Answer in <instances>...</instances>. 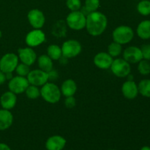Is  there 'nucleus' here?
<instances>
[{
    "label": "nucleus",
    "instance_id": "1",
    "mask_svg": "<svg viewBox=\"0 0 150 150\" xmlns=\"http://www.w3.org/2000/svg\"><path fill=\"white\" fill-rule=\"evenodd\" d=\"M107 23L106 16L100 12L94 11L86 16V30L92 36H99L103 33L107 27Z\"/></svg>",
    "mask_w": 150,
    "mask_h": 150
},
{
    "label": "nucleus",
    "instance_id": "2",
    "mask_svg": "<svg viewBox=\"0 0 150 150\" xmlns=\"http://www.w3.org/2000/svg\"><path fill=\"white\" fill-rule=\"evenodd\" d=\"M61 90L54 83H45L40 89V95L46 102L56 103L61 98Z\"/></svg>",
    "mask_w": 150,
    "mask_h": 150
},
{
    "label": "nucleus",
    "instance_id": "3",
    "mask_svg": "<svg viewBox=\"0 0 150 150\" xmlns=\"http://www.w3.org/2000/svg\"><path fill=\"white\" fill-rule=\"evenodd\" d=\"M112 36L114 42L122 45L128 43L133 40L134 32L133 29L130 26H120L114 29Z\"/></svg>",
    "mask_w": 150,
    "mask_h": 150
},
{
    "label": "nucleus",
    "instance_id": "4",
    "mask_svg": "<svg viewBox=\"0 0 150 150\" xmlns=\"http://www.w3.org/2000/svg\"><path fill=\"white\" fill-rule=\"evenodd\" d=\"M86 17L81 11H72L66 18L69 27L73 30H81L86 27Z\"/></svg>",
    "mask_w": 150,
    "mask_h": 150
},
{
    "label": "nucleus",
    "instance_id": "5",
    "mask_svg": "<svg viewBox=\"0 0 150 150\" xmlns=\"http://www.w3.org/2000/svg\"><path fill=\"white\" fill-rule=\"evenodd\" d=\"M110 67L114 76L119 78L127 77L130 75L131 71L130 63L127 62L124 59L119 58L113 60V62Z\"/></svg>",
    "mask_w": 150,
    "mask_h": 150
},
{
    "label": "nucleus",
    "instance_id": "6",
    "mask_svg": "<svg viewBox=\"0 0 150 150\" xmlns=\"http://www.w3.org/2000/svg\"><path fill=\"white\" fill-rule=\"evenodd\" d=\"M18 64V57L13 53L4 54L0 59V70L4 73H11Z\"/></svg>",
    "mask_w": 150,
    "mask_h": 150
},
{
    "label": "nucleus",
    "instance_id": "7",
    "mask_svg": "<svg viewBox=\"0 0 150 150\" xmlns=\"http://www.w3.org/2000/svg\"><path fill=\"white\" fill-rule=\"evenodd\" d=\"M61 48L63 57L70 59L76 57L80 54L81 51V45L76 40H69L62 44Z\"/></svg>",
    "mask_w": 150,
    "mask_h": 150
},
{
    "label": "nucleus",
    "instance_id": "8",
    "mask_svg": "<svg viewBox=\"0 0 150 150\" xmlns=\"http://www.w3.org/2000/svg\"><path fill=\"white\" fill-rule=\"evenodd\" d=\"M29 81L27 79L23 76H18L13 77L9 81L8 88L10 91L15 93L16 95L21 94L25 92L26 88L29 86Z\"/></svg>",
    "mask_w": 150,
    "mask_h": 150
},
{
    "label": "nucleus",
    "instance_id": "9",
    "mask_svg": "<svg viewBox=\"0 0 150 150\" xmlns=\"http://www.w3.org/2000/svg\"><path fill=\"white\" fill-rule=\"evenodd\" d=\"M49 79L48 73L43 71L40 69L33 70L27 75V80L31 85L40 86L47 83Z\"/></svg>",
    "mask_w": 150,
    "mask_h": 150
},
{
    "label": "nucleus",
    "instance_id": "10",
    "mask_svg": "<svg viewBox=\"0 0 150 150\" xmlns=\"http://www.w3.org/2000/svg\"><path fill=\"white\" fill-rule=\"evenodd\" d=\"M45 40V35L42 31L35 29L26 35L25 41L29 47H37L41 45Z\"/></svg>",
    "mask_w": 150,
    "mask_h": 150
},
{
    "label": "nucleus",
    "instance_id": "11",
    "mask_svg": "<svg viewBox=\"0 0 150 150\" xmlns=\"http://www.w3.org/2000/svg\"><path fill=\"white\" fill-rule=\"evenodd\" d=\"M28 20L29 23L35 29L42 28L45 24V18L43 13L38 9H32L28 13Z\"/></svg>",
    "mask_w": 150,
    "mask_h": 150
},
{
    "label": "nucleus",
    "instance_id": "12",
    "mask_svg": "<svg viewBox=\"0 0 150 150\" xmlns=\"http://www.w3.org/2000/svg\"><path fill=\"white\" fill-rule=\"evenodd\" d=\"M123 57L125 60L131 64L139 63L143 59L141 48L136 46L127 47L123 53Z\"/></svg>",
    "mask_w": 150,
    "mask_h": 150
},
{
    "label": "nucleus",
    "instance_id": "13",
    "mask_svg": "<svg viewBox=\"0 0 150 150\" xmlns=\"http://www.w3.org/2000/svg\"><path fill=\"white\" fill-rule=\"evenodd\" d=\"M18 58L20 59L22 63L30 66L34 64L37 59L36 53L31 48H19L18 50Z\"/></svg>",
    "mask_w": 150,
    "mask_h": 150
},
{
    "label": "nucleus",
    "instance_id": "14",
    "mask_svg": "<svg viewBox=\"0 0 150 150\" xmlns=\"http://www.w3.org/2000/svg\"><path fill=\"white\" fill-rule=\"evenodd\" d=\"M66 139L61 136H53L45 142L47 150H62L66 145Z\"/></svg>",
    "mask_w": 150,
    "mask_h": 150
},
{
    "label": "nucleus",
    "instance_id": "15",
    "mask_svg": "<svg viewBox=\"0 0 150 150\" xmlns=\"http://www.w3.org/2000/svg\"><path fill=\"white\" fill-rule=\"evenodd\" d=\"M122 92L123 95L127 99H135L139 94L138 85L133 81H127L123 83L122 86Z\"/></svg>",
    "mask_w": 150,
    "mask_h": 150
},
{
    "label": "nucleus",
    "instance_id": "16",
    "mask_svg": "<svg viewBox=\"0 0 150 150\" xmlns=\"http://www.w3.org/2000/svg\"><path fill=\"white\" fill-rule=\"evenodd\" d=\"M113 62V58L108 53H98L94 57V63L100 69H108Z\"/></svg>",
    "mask_w": 150,
    "mask_h": 150
},
{
    "label": "nucleus",
    "instance_id": "17",
    "mask_svg": "<svg viewBox=\"0 0 150 150\" xmlns=\"http://www.w3.org/2000/svg\"><path fill=\"white\" fill-rule=\"evenodd\" d=\"M16 102H17L16 95L11 91H7L3 93L0 98V104L4 109H12L16 106Z\"/></svg>",
    "mask_w": 150,
    "mask_h": 150
},
{
    "label": "nucleus",
    "instance_id": "18",
    "mask_svg": "<svg viewBox=\"0 0 150 150\" xmlns=\"http://www.w3.org/2000/svg\"><path fill=\"white\" fill-rule=\"evenodd\" d=\"M13 122V114L9 110L0 109V131H3L11 127Z\"/></svg>",
    "mask_w": 150,
    "mask_h": 150
},
{
    "label": "nucleus",
    "instance_id": "19",
    "mask_svg": "<svg viewBox=\"0 0 150 150\" xmlns=\"http://www.w3.org/2000/svg\"><path fill=\"white\" fill-rule=\"evenodd\" d=\"M77 90L76 83L73 79H67L62 83L61 86V93L65 97L73 96Z\"/></svg>",
    "mask_w": 150,
    "mask_h": 150
},
{
    "label": "nucleus",
    "instance_id": "20",
    "mask_svg": "<svg viewBox=\"0 0 150 150\" xmlns=\"http://www.w3.org/2000/svg\"><path fill=\"white\" fill-rule=\"evenodd\" d=\"M138 36L143 40L150 38V20H144L141 22L136 29Z\"/></svg>",
    "mask_w": 150,
    "mask_h": 150
},
{
    "label": "nucleus",
    "instance_id": "21",
    "mask_svg": "<svg viewBox=\"0 0 150 150\" xmlns=\"http://www.w3.org/2000/svg\"><path fill=\"white\" fill-rule=\"evenodd\" d=\"M38 66H39L40 69L43 71L46 72V73H49L53 69V62L52 59L48 57V55H41L40 57L38 58Z\"/></svg>",
    "mask_w": 150,
    "mask_h": 150
},
{
    "label": "nucleus",
    "instance_id": "22",
    "mask_svg": "<svg viewBox=\"0 0 150 150\" xmlns=\"http://www.w3.org/2000/svg\"><path fill=\"white\" fill-rule=\"evenodd\" d=\"M100 7V0H85V6L82 8L81 12L87 16L90 13L96 11Z\"/></svg>",
    "mask_w": 150,
    "mask_h": 150
},
{
    "label": "nucleus",
    "instance_id": "23",
    "mask_svg": "<svg viewBox=\"0 0 150 150\" xmlns=\"http://www.w3.org/2000/svg\"><path fill=\"white\" fill-rule=\"evenodd\" d=\"M48 56L52 60H58L61 58L62 56V48L56 44H52L48 47L47 49Z\"/></svg>",
    "mask_w": 150,
    "mask_h": 150
},
{
    "label": "nucleus",
    "instance_id": "24",
    "mask_svg": "<svg viewBox=\"0 0 150 150\" xmlns=\"http://www.w3.org/2000/svg\"><path fill=\"white\" fill-rule=\"evenodd\" d=\"M139 93L144 97L150 98V79H144L138 85Z\"/></svg>",
    "mask_w": 150,
    "mask_h": 150
},
{
    "label": "nucleus",
    "instance_id": "25",
    "mask_svg": "<svg viewBox=\"0 0 150 150\" xmlns=\"http://www.w3.org/2000/svg\"><path fill=\"white\" fill-rule=\"evenodd\" d=\"M137 10L142 16L150 15V1L142 0L137 4Z\"/></svg>",
    "mask_w": 150,
    "mask_h": 150
},
{
    "label": "nucleus",
    "instance_id": "26",
    "mask_svg": "<svg viewBox=\"0 0 150 150\" xmlns=\"http://www.w3.org/2000/svg\"><path fill=\"white\" fill-rule=\"evenodd\" d=\"M24 92L26 93V97L32 100L37 99L40 95V90L38 89V86L35 85H29Z\"/></svg>",
    "mask_w": 150,
    "mask_h": 150
},
{
    "label": "nucleus",
    "instance_id": "27",
    "mask_svg": "<svg viewBox=\"0 0 150 150\" xmlns=\"http://www.w3.org/2000/svg\"><path fill=\"white\" fill-rule=\"evenodd\" d=\"M122 47L121 44L118 42H113L112 43L110 44L108 47V54L112 57H118L122 53Z\"/></svg>",
    "mask_w": 150,
    "mask_h": 150
},
{
    "label": "nucleus",
    "instance_id": "28",
    "mask_svg": "<svg viewBox=\"0 0 150 150\" xmlns=\"http://www.w3.org/2000/svg\"><path fill=\"white\" fill-rule=\"evenodd\" d=\"M138 70L143 76H146L150 73V63L148 60H141L138 65Z\"/></svg>",
    "mask_w": 150,
    "mask_h": 150
},
{
    "label": "nucleus",
    "instance_id": "29",
    "mask_svg": "<svg viewBox=\"0 0 150 150\" xmlns=\"http://www.w3.org/2000/svg\"><path fill=\"white\" fill-rule=\"evenodd\" d=\"M15 70H16V73H17V74L18 75V76H23V77L27 76V75L29 74V73L30 72L29 66L24 64V63H21V64H18Z\"/></svg>",
    "mask_w": 150,
    "mask_h": 150
},
{
    "label": "nucleus",
    "instance_id": "30",
    "mask_svg": "<svg viewBox=\"0 0 150 150\" xmlns=\"http://www.w3.org/2000/svg\"><path fill=\"white\" fill-rule=\"evenodd\" d=\"M66 5L71 11H77L81 7V0H67Z\"/></svg>",
    "mask_w": 150,
    "mask_h": 150
},
{
    "label": "nucleus",
    "instance_id": "31",
    "mask_svg": "<svg viewBox=\"0 0 150 150\" xmlns=\"http://www.w3.org/2000/svg\"><path fill=\"white\" fill-rule=\"evenodd\" d=\"M143 59L146 60H150V44H145L141 48Z\"/></svg>",
    "mask_w": 150,
    "mask_h": 150
},
{
    "label": "nucleus",
    "instance_id": "32",
    "mask_svg": "<svg viewBox=\"0 0 150 150\" xmlns=\"http://www.w3.org/2000/svg\"><path fill=\"white\" fill-rule=\"evenodd\" d=\"M66 99L64 100V104L67 108H72L76 105V99L73 98V96L66 97Z\"/></svg>",
    "mask_w": 150,
    "mask_h": 150
},
{
    "label": "nucleus",
    "instance_id": "33",
    "mask_svg": "<svg viewBox=\"0 0 150 150\" xmlns=\"http://www.w3.org/2000/svg\"><path fill=\"white\" fill-rule=\"evenodd\" d=\"M7 81V77H6V73L0 70V85L3 84L4 82Z\"/></svg>",
    "mask_w": 150,
    "mask_h": 150
},
{
    "label": "nucleus",
    "instance_id": "34",
    "mask_svg": "<svg viewBox=\"0 0 150 150\" xmlns=\"http://www.w3.org/2000/svg\"><path fill=\"white\" fill-rule=\"evenodd\" d=\"M0 150H11L10 146L4 143H0Z\"/></svg>",
    "mask_w": 150,
    "mask_h": 150
},
{
    "label": "nucleus",
    "instance_id": "35",
    "mask_svg": "<svg viewBox=\"0 0 150 150\" xmlns=\"http://www.w3.org/2000/svg\"><path fill=\"white\" fill-rule=\"evenodd\" d=\"M141 150H150V147L148 146H144L141 149Z\"/></svg>",
    "mask_w": 150,
    "mask_h": 150
},
{
    "label": "nucleus",
    "instance_id": "36",
    "mask_svg": "<svg viewBox=\"0 0 150 150\" xmlns=\"http://www.w3.org/2000/svg\"><path fill=\"white\" fill-rule=\"evenodd\" d=\"M1 36H2V32H1V31L0 30V39H1Z\"/></svg>",
    "mask_w": 150,
    "mask_h": 150
},
{
    "label": "nucleus",
    "instance_id": "37",
    "mask_svg": "<svg viewBox=\"0 0 150 150\" xmlns=\"http://www.w3.org/2000/svg\"><path fill=\"white\" fill-rule=\"evenodd\" d=\"M111 150H116V149H111Z\"/></svg>",
    "mask_w": 150,
    "mask_h": 150
}]
</instances>
